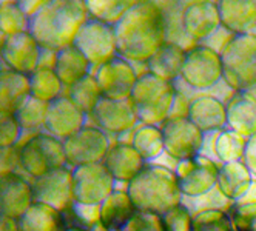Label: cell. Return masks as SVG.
Returning <instances> with one entry per match:
<instances>
[{
	"label": "cell",
	"mask_w": 256,
	"mask_h": 231,
	"mask_svg": "<svg viewBox=\"0 0 256 231\" xmlns=\"http://www.w3.org/2000/svg\"><path fill=\"white\" fill-rule=\"evenodd\" d=\"M22 128L16 116L0 113V148L16 147L20 137Z\"/></svg>",
	"instance_id": "obj_17"
},
{
	"label": "cell",
	"mask_w": 256,
	"mask_h": 231,
	"mask_svg": "<svg viewBox=\"0 0 256 231\" xmlns=\"http://www.w3.org/2000/svg\"><path fill=\"white\" fill-rule=\"evenodd\" d=\"M30 85H31V96L48 103L59 99L62 90L65 88L54 71H45V69H36L30 76Z\"/></svg>",
	"instance_id": "obj_14"
},
{
	"label": "cell",
	"mask_w": 256,
	"mask_h": 231,
	"mask_svg": "<svg viewBox=\"0 0 256 231\" xmlns=\"http://www.w3.org/2000/svg\"><path fill=\"white\" fill-rule=\"evenodd\" d=\"M30 31V19L16 0H4L0 5V32L8 37Z\"/></svg>",
	"instance_id": "obj_16"
},
{
	"label": "cell",
	"mask_w": 256,
	"mask_h": 231,
	"mask_svg": "<svg viewBox=\"0 0 256 231\" xmlns=\"http://www.w3.org/2000/svg\"><path fill=\"white\" fill-rule=\"evenodd\" d=\"M84 127V113L68 97L60 96L50 103L45 131L59 140H66Z\"/></svg>",
	"instance_id": "obj_8"
},
{
	"label": "cell",
	"mask_w": 256,
	"mask_h": 231,
	"mask_svg": "<svg viewBox=\"0 0 256 231\" xmlns=\"http://www.w3.org/2000/svg\"><path fill=\"white\" fill-rule=\"evenodd\" d=\"M48 110H50L48 102H42L31 96L14 116L24 131L45 133Z\"/></svg>",
	"instance_id": "obj_13"
},
{
	"label": "cell",
	"mask_w": 256,
	"mask_h": 231,
	"mask_svg": "<svg viewBox=\"0 0 256 231\" xmlns=\"http://www.w3.org/2000/svg\"><path fill=\"white\" fill-rule=\"evenodd\" d=\"M64 148L66 154V164L74 167H84L98 164L106 151V140L98 130L82 128L64 140Z\"/></svg>",
	"instance_id": "obj_7"
},
{
	"label": "cell",
	"mask_w": 256,
	"mask_h": 231,
	"mask_svg": "<svg viewBox=\"0 0 256 231\" xmlns=\"http://www.w3.org/2000/svg\"><path fill=\"white\" fill-rule=\"evenodd\" d=\"M40 51V45L28 31L8 37L5 46L0 51V60L5 69L31 76L38 69Z\"/></svg>",
	"instance_id": "obj_6"
},
{
	"label": "cell",
	"mask_w": 256,
	"mask_h": 231,
	"mask_svg": "<svg viewBox=\"0 0 256 231\" xmlns=\"http://www.w3.org/2000/svg\"><path fill=\"white\" fill-rule=\"evenodd\" d=\"M5 71V66H4V63H2V60H0V74H2Z\"/></svg>",
	"instance_id": "obj_23"
},
{
	"label": "cell",
	"mask_w": 256,
	"mask_h": 231,
	"mask_svg": "<svg viewBox=\"0 0 256 231\" xmlns=\"http://www.w3.org/2000/svg\"><path fill=\"white\" fill-rule=\"evenodd\" d=\"M58 52H59V51H52V49L42 48V51H40V57H39L38 69H45V71H54V69H56V63H58Z\"/></svg>",
	"instance_id": "obj_19"
},
{
	"label": "cell",
	"mask_w": 256,
	"mask_h": 231,
	"mask_svg": "<svg viewBox=\"0 0 256 231\" xmlns=\"http://www.w3.org/2000/svg\"><path fill=\"white\" fill-rule=\"evenodd\" d=\"M0 5H2V2H0Z\"/></svg>",
	"instance_id": "obj_24"
},
{
	"label": "cell",
	"mask_w": 256,
	"mask_h": 231,
	"mask_svg": "<svg viewBox=\"0 0 256 231\" xmlns=\"http://www.w3.org/2000/svg\"><path fill=\"white\" fill-rule=\"evenodd\" d=\"M32 196L36 204H44L60 213L66 211L74 204L72 193V171L68 168H60L51 171L39 179H34Z\"/></svg>",
	"instance_id": "obj_3"
},
{
	"label": "cell",
	"mask_w": 256,
	"mask_h": 231,
	"mask_svg": "<svg viewBox=\"0 0 256 231\" xmlns=\"http://www.w3.org/2000/svg\"><path fill=\"white\" fill-rule=\"evenodd\" d=\"M88 8L82 2H46L30 20V34L40 48L60 51L74 45L86 20Z\"/></svg>",
	"instance_id": "obj_1"
},
{
	"label": "cell",
	"mask_w": 256,
	"mask_h": 231,
	"mask_svg": "<svg viewBox=\"0 0 256 231\" xmlns=\"http://www.w3.org/2000/svg\"><path fill=\"white\" fill-rule=\"evenodd\" d=\"M20 231H66L62 213L44 204H32L19 219Z\"/></svg>",
	"instance_id": "obj_12"
},
{
	"label": "cell",
	"mask_w": 256,
	"mask_h": 231,
	"mask_svg": "<svg viewBox=\"0 0 256 231\" xmlns=\"http://www.w3.org/2000/svg\"><path fill=\"white\" fill-rule=\"evenodd\" d=\"M105 22L91 20L86 22L76 35L74 46L91 63H100L108 59L113 48V37Z\"/></svg>",
	"instance_id": "obj_9"
},
{
	"label": "cell",
	"mask_w": 256,
	"mask_h": 231,
	"mask_svg": "<svg viewBox=\"0 0 256 231\" xmlns=\"http://www.w3.org/2000/svg\"><path fill=\"white\" fill-rule=\"evenodd\" d=\"M34 179L22 171L0 179V215L19 221L34 204L32 184Z\"/></svg>",
	"instance_id": "obj_4"
},
{
	"label": "cell",
	"mask_w": 256,
	"mask_h": 231,
	"mask_svg": "<svg viewBox=\"0 0 256 231\" xmlns=\"http://www.w3.org/2000/svg\"><path fill=\"white\" fill-rule=\"evenodd\" d=\"M66 231H86V230H82V228H68Z\"/></svg>",
	"instance_id": "obj_22"
},
{
	"label": "cell",
	"mask_w": 256,
	"mask_h": 231,
	"mask_svg": "<svg viewBox=\"0 0 256 231\" xmlns=\"http://www.w3.org/2000/svg\"><path fill=\"white\" fill-rule=\"evenodd\" d=\"M30 97V76L10 69L0 74V113L14 116Z\"/></svg>",
	"instance_id": "obj_10"
},
{
	"label": "cell",
	"mask_w": 256,
	"mask_h": 231,
	"mask_svg": "<svg viewBox=\"0 0 256 231\" xmlns=\"http://www.w3.org/2000/svg\"><path fill=\"white\" fill-rule=\"evenodd\" d=\"M112 185L110 171L99 164L84 165L72 171V193L74 202L85 205H98L105 198Z\"/></svg>",
	"instance_id": "obj_5"
},
{
	"label": "cell",
	"mask_w": 256,
	"mask_h": 231,
	"mask_svg": "<svg viewBox=\"0 0 256 231\" xmlns=\"http://www.w3.org/2000/svg\"><path fill=\"white\" fill-rule=\"evenodd\" d=\"M66 154L64 142L46 133L34 137L26 147L20 150V170L25 171L31 179L65 168Z\"/></svg>",
	"instance_id": "obj_2"
},
{
	"label": "cell",
	"mask_w": 256,
	"mask_h": 231,
	"mask_svg": "<svg viewBox=\"0 0 256 231\" xmlns=\"http://www.w3.org/2000/svg\"><path fill=\"white\" fill-rule=\"evenodd\" d=\"M0 231H20L19 221L0 215Z\"/></svg>",
	"instance_id": "obj_21"
},
{
	"label": "cell",
	"mask_w": 256,
	"mask_h": 231,
	"mask_svg": "<svg viewBox=\"0 0 256 231\" xmlns=\"http://www.w3.org/2000/svg\"><path fill=\"white\" fill-rule=\"evenodd\" d=\"M17 3H19L20 9L25 12V15L30 20L46 5L45 0H19Z\"/></svg>",
	"instance_id": "obj_20"
},
{
	"label": "cell",
	"mask_w": 256,
	"mask_h": 231,
	"mask_svg": "<svg viewBox=\"0 0 256 231\" xmlns=\"http://www.w3.org/2000/svg\"><path fill=\"white\" fill-rule=\"evenodd\" d=\"M20 168V150L16 147L0 148V179L17 173Z\"/></svg>",
	"instance_id": "obj_18"
},
{
	"label": "cell",
	"mask_w": 256,
	"mask_h": 231,
	"mask_svg": "<svg viewBox=\"0 0 256 231\" xmlns=\"http://www.w3.org/2000/svg\"><path fill=\"white\" fill-rule=\"evenodd\" d=\"M68 97L72 103H74L82 113H90L96 108V105L100 102V86L93 77H84L80 82L72 85L70 88H65Z\"/></svg>",
	"instance_id": "obj_15"
},
{
	"label": "cell",
	"mask_w": 256,
	"mask_h": 231,
	"mask_svg": "<svg viewBox=\"0 0 256 231\" xmlns=\"http://www.w3.org/2000/svg\"><path fill=\"white\" fill-rule=\"evenodd\" d=\"M90 62L82 52L72 45L58 52V63L54 73L58 74L65 88H70L88 76Z\"/></svg>",
	"instance_id": "obj_11"
}]
</instances>
